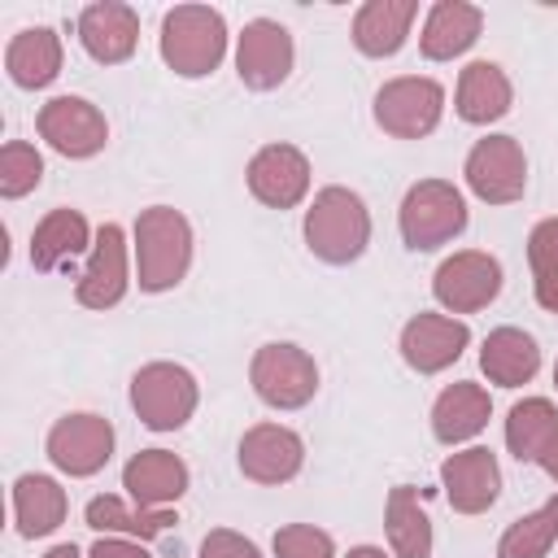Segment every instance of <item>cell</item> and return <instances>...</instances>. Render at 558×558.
Here are the masks:
<instances>
[{"label":"cell","instance_id":"d6986e66","mask_svg":"<svg viewBox=\"0 0 558 558\" xmlns=\"http://www.w3.org/2000/svg\"><path fill=\"white\" fill-rule=\"evenodd\" d=\"M78 39L87 48V57L105 61V65H118L135 52V39H140V17L131 4L122 0H100V4H87L78 13Z\"/></svg>","mask_w":558,"mask_h":558},{"label":"cell","instance_id":"6da1fadb","mask_svg":"<svg viewBox=\"0 0 558 558\" xmlns=\"http://www.w3.org/2000/svg\"><path fill=\"white\" fill-rule=\"evenodd\" d=\"M192 262V227L179 209L153 205L135 218V266L144 292H166L187 275Z\"/></svg>","mask_w":558,"mask_h":558},{"label":"cell","instance_id":"5b68a950","mask_svg":"<svg viewBox=\"0 0 558 558\" xmlns=\"http://www.w3.org/2000/svg\"><path fill=\"white\" fill-rule=\"evenodd\" d=\"M131 405L144 427L174 432L196 410V379H192V371H183L174 362H148L131 379Z\"/></svg>","mask_w":558,"mask_h":558},{"label":"cell","instance_id":"7c38bea8","mask_svg":"<svg viewBox=\"0 0 558 558\" xmlns=\"http://www.w3.org/2000/svg\"><path fill=\"white\" fill-rule=\"evenodd\" d=\"M292 70V35L288 26L270 22V17H257L244 26L240 35V48H235V74L244 87L253 92H270L288 78Z\"/></svg>","mask_w":558,"mask_h":558},{"label":"cell","instance_id":"ffe728a7","mask_svg":"<svg viewBox=\"0 0 558 558\" xmlns=\"http://www.w3.org/2000/svg\"><path fill=\"white\" fill-rule=\"evenodd\" d=\"M480 26H484V13L466 0H440L432 4L427 22H423V57L427 61H453L458 52H466L475 39H480Z\"/></svg>","mask_w":558,"mask_h":558},{"label":"cell","instance_id":"d4e9b609","mask_svg":"<svg viewBox=\"0 0 558 558\" xmlns=\"http://www.w3.org/2000/svg\"><path fill=\"white\" fill-rule=\"evenodd\" d=\"M92 244L87 218L78 209H52L31 235V266L35 270H65Z\"/></svg>","mask_w":558,"mask_h":558},{"label":"cell","instance_id":"4dcf8cb0","mask_svg":"<svg viewBox=\"0 0 558 558\" xmlns=\"http://www.w3.org/2000/svg\"><path fill=\"white\" fill-rule=\"evenodd\" d=\"M554 541H558V497L545 501L541 510L514 519L497 545V558H545Z\"/></svg>","mask_w":558,"mask_h":558},{"label":"cell","instance_id":"f35d334b","mask_svg":"<svg viewBox=\"0 0 558 558\" xmlns=\"http://www.w3.org/2000/svg\"><path fill=\"white\" fill-rule=\"evenodd\" d=\"M541 466H545V471H549V475H554V480H558V449H554V453H549V458H545V462H541Z\"/></svg>","mask_w":558,"mask_h":558},{"label":"cell","instance_id":"8992f818","mask_svg":"<svg viewBox=\"0 0 558 558\" xmlns=\"http://www.w3.org/2000/svg\"><path fill=\"white\" fill-rule=\"evenodd\" d=\"M248 379L257 388V397L275 410H296L314 397L318 388V366L305 349L296 344H262L253 353V366H248Z\"/></svg>","mask_w":558,"mask_h":558},{"label":"cell","instance_id":"e0dca14e","mask_svg":"<svg viewBox=\"0 0 558 558\" xmlns=\"http://www.w3.org/2000/svg\"><path fill=\"white\" fill-rule=\"evenodd\" d=\"M122 488L144 510H170V501H179L187 488V466L170 449H140L122 466Z\"/></svg>","mask_w":558,"mask_h":558},{"label":"cell","instance_id":"ba28073f","mask_svg":"<svg viewBox=\"0 0 558 558\" xmlns=\"http://www.w3.org/2000/svg\"><path fill=\"white\" fill-rule=\"evenodd\" d=\"M466 187L488 205H510L527 187V161L514 135H488L466 157Z\"/></svg>","mask_w":558,"mask_h":558},{"label":"cell","instance_id":"2e32d148","mask_svg":"<svg viewBox=\"0 0 558 558\" xmlns=\"http://www.w3.org/2000/svg\"><path fill=\"white\" fill-rule=\"evenodd\" d=\"M466 340H471L466 323L445 318V314H414V318L401 327V357H405L418 375H436V371H445L449 362L462 357Z\"/></svg>","mask_w":558,"mask_h":558},{"label":"cell","instance_id":"9c48e42d","mask_svg":"<svg viewBox=\"0 0 558 558\" xmlns=\"http://www.w3.org/2000/svg\"><path fill=\"white\" fill-rule=\"evenodd\" d=\"M39 135L61 153V157H92L105 148L109 140V126H105V113L83 100V96H57L39 109L35 118Z\"/></svg>","mask_w":558,"mask_h":558},{"label":"cell","instance_id":"44dd1931","mask_svg":"<svg viewBox=\"0 0 558 558\" xmlns=\"http://www.w3.org/2000/svg\"><path fill=\"white\" fill-rule=\"evenodd\" d=\"M418 4L414 0H366L353 17V44L366 57H392L414 22Z\"/></svg>","mask_w":558,"mask_h":558},{"label":"cell","instance_id":"f1b7e54d","mask_svg":"<svg viewBox=\"0 0 558 558\" xmlns=\"http://www.w3.org/2000/svg\"><path fill=\"white\" fill-rule=\"evenodd\" d=\"M384 523H388V545L397 558H432V519L418 501V488L397 484L388 493Z\"/></svg>","mask_w":558,"mask_h":558},{"label":"cell","instance_id":"52a82bcc","mask_svg":"<svg viewBox=\"0 0 558 558\" xmlns=\"http://www.w3.org/2000/svg\"><path fill=\"white\" fill-rule=\"evenodd\" d=\"M445 87L436 78H392L375 92V122L397 140H418L440 122Z\"/></svg>","mask_w":558,"mask_h":558},{"label":"cell","instance_id":"4316f807","mask_svg":"<svg viewBox=\"0 0 558 558\" xmlns=\"http://www.w3.org/2000/svg\"><path fill=\"white\" fill-rule=\"evenodd\" d=\"M510 109V78L493 61H471L458 78V118L462 122H497Z\"/></svg>","mask_w":558,"mask_h":558},{"label":"cell","instance_id":"7a4b0ae2","mask_svg":"<svg viewBox=\"0 0 558 558\" xmlns=\"http://www.w3.org/2000/svg\"><path fill=\"white\" fill-rule=\"evenodd\" d=\"M366 240H371V218H366L362 196L349 187H323L305 214L310 253L331 262V266H344V262L362 257Z\"/></svg>","mask_w":558,"mask_h":558},{"label":"cell","instance_id":"f546056e","mask_svg":"<svg viewBox=\"0 0 558 558\" xmlns=\"http://www.w3.org/2000/svg\"><path fill=\"white\" fill-rule=\"evenodd\" d=\"M87 527L122 532L131 541H153L166 527H174V510H144V506H126L122 497H92L87 501Z\"/></svg>","mask_w":558,"mask_h":558},{"label":"cell","instance_id":"277c9868","mask_svg":"<svg viewBox=\"0 0 558 558\" xmlns=\"http://www.w3.org/2000/svg\"><path fill=\"white\" fill-rule=\"evenodd\" d=\"M462 227H466V201H462V192L453 183L423 179V183H414L405 192V201H401V240L414 253L449 244Z\"/></svg>","mask_w":558,"mask_h":558},{"label":"cell","instance_id":"ac0fdd59","mask_svg":"<svg viewBox=\"0 0 558 558\" xmlns=\"http://www.w3.org/2000/svg\"><path fill=\"white\" fill-rule=\"evenodd\" d=\"M440 484H445V497L458 514H480L497 501V488H501V471H497V458L493 449H462L453 458H445L440 466Z\"/></svg>","mask_w":558,"mask_h":558},{"label":"cell","instance_id":"4fadbf2b","mask_svg":"<svg viewBox=\"0 0 558 558\" xmlns=\"http://www.w3.org/2000/svg\"><path fill=\"white\" fill-rule=\"evenodd\" d=\"M248 187L270 209H292L310 192V161L292 144H266L248 161Z\"/></svg>","mask_w":558,"mask_h":558},{"label":"cell","instance_id":"3957f363","mask_svg":"<svg viewBox=\"0 0 558 558\" xmlns=\"http://www.w3.org/2000/svg\"><path fill=\"white\" fill-rule=\"evenodd\" d=\"M227 52V26L222 13L209 4H174L161 17V57L174 74L201 78L209 74Z\"/></svg>","mask_w":558,"mask_h":558},{"label":"cell","instance_id":"8d00e7d4","mask_svg":"<svg viewBox=\"0 0 558 558\" xmlns=\"http://www.w3.org/2000/svg\"><path fill=\"white\" fill-rule=\"evenodd\" d=\"M44 558H83V554H78L74 545H52V549H48Z\"/></svg>","mask_w":558,"mask_h":558},{"label":"cell","instance_id":"74e56055","mask_svg":"<svg viewBox=\"0 0 558 558\" xmlns=\"http://www.w3.org/2000/svg\"><path fill=\"white\" fill-rule=\"evenodd\" d=\"M349 558H384V549H375V545H357V549H349Z\"/></svg>","mask_w":558,"mask_h":558},{"label":"cell","instance_id":"83f0119b","mask_svg":"<svg viewBox=\"0 0 558 558\" xmlns=\"http://www.w3.org/2000/svg\"><path fill=\"white\" fill-rule=\"evenodd\" d=\"M13 519L22 536H48L65 519V488L52 475H22L13 484Z\"/></svg>","mask_w":558,"mask_h":558},{"label":"cell","instance_id":"e575fe53","mask_svg":"<svg viewBox=\"0 0 558 558\" xmlns=\"http://www.w3.org/2000/svg\"><path fill=\"white\" fill-rule=\"evenodd\" d=\"M201 558H262L253 541H244L240 532L231 527H214L205 541H201Z\"/></svg>","mask_w":558,"mask_h":558},{"label":"cell","instance_id":"d6a6232c","mask_svg":"<svg viewBox=\"0 0 558 558\" xmlns=\"http://www.w3.org/2000/svg\"><path fill=\"white\" fill-rule=\"evenodd\" d=\"M39 179H44V157H39L31 144L9 140V144L0 148V192H4L9 201H17V196H26L31 187H39Z\"/></svg>","mask_w":558,"mask_h":558},{"label":"cell","instance_id":"30bf717a","mask_svg":"<svg viewBox=\"0 0 558 558\" xmlns=\"http://www.w3.org/2000/svg\"><path fill=\"white\" fill-rule=\"evenodd\" d=\"M432 292H436V301H440L445 310H453V314L484 310V305L501 292V266H497V257L475 253V248L453 253L449 262H440V270H436V279H432Z\"/></svg>","mask_w":558,"mask_h":558},{"label":"cell","instance_id":"836d02e7","mask_svg":"<svg viewBox=\"0 0 558 558\" xmlns=\"http://www.w3.org/2000/svg\"><path fill=\"white\" fill-rule=\"evenodd\" d=\"M275 554L279 558H331V536L310 523H283L275 532Z\"/></svg>","mask_w":558,"mask_h":558},{"label":"cell","instance_id":"ab89813d","mask_svg":"<svg viewBox=\"0 0 558 558\" xmlns=\"http://www.w3.org/2000/svg\"><path fill=\"white\" fill-rule=\"evenodd\" d=\"M554 384H558V366H554Z\"/></svg>","mask_w":558,"mask_h":558},{"label":"cell","instance_id":"9a60e30c","mask_svg":"<svg viewBox=\"0 0 558 558\" xmlns=\"http://www.w3.org/2000/svg\"><path fill=\"white\" fill-rule=\"evenodd\" d=\"M122 292H126V240L118 222H105L92 240V257L78 275L74 296L87 310H109L122 301Z\"/></svg>","mask_w":558,"mask_h":558},{"label":"cell","instance_id":"5bb4252c","mask_svg":"<svg viewBox=\"0 0 558 558\" xmlns=\"http://www.w3.org/2000/svg\"><path fill=\"white\" fill-rule=\"evenodd\" d=\"M305 462V445L296 432L279 423H257L240 440V471L253 484H288Z\"/></svg>","mask_w":558,"mask_h":558},{"label":"cell","instance_id":"603a6c76","mask_svg":"<svg viewBox=\"0 0 558 558\" xmlns=\"http://www.w3.org/2000/svg\"><path fill=\"white\" fill-rule=\"evenodd\" d=\"M4 70L17 87H48L61 74V39L52 26L17 31L4 48Z\"/></svg>","mask_w":558,"mask_h":558},{"label":"cell","instance_id":"8fae6325","mask_svg":"<svg viewBox=\"0 0 558 558\" xmlns=\"http://www.w3.org/2000/svg\"><path fill=\"white\" fill-rule=\"evenodd\" d=\"M113 453V427L100 414H65L48 432V458L65 475H96Z\"/></svg>","mask_w":558,"mask_h":558},{"label":"cell","instance_id":"cb8c5ba5","mask_svg":"<svg viewBox=\"0 0 558 558\" xmlns=\"http://www.w3.org/2000/svg\"><path fill=\"white\" fill-rule=\"evenodd\" d=\"M480 366H484V375H488L497 388H519V384H527V379L536 375L541 349H536V340H532L527 331H519V327H497V331H488V340H484V349H480Z\"/></svg>","mask_w":558,"mask_h":558},{"label":"cell","instance_id":"1f68e13d","mask_svg":"<svg viewBox=\"0 0 558 558\" xmlns=\"http://www.w3.org/2000/svg\"><path fill=\"white\" fill-rule=\"evenodd\" d=\"M527 262L536 279V301L558 314V218H545L527 235Z\"/></svg>","mask_w":558,"mask_h":558},{"label":"cell","instance_id":"7402d4cb","mask_svg":"<svg viewBox=\"0 0 558 558\" xmlns=\"http://www.w3.org/2000/svg\"><path fill=\"white\" fill-rule=\"evenodd\" d=\"M488 414H493L488 392L480 384H471V379H458V384H449L436 397V405H432V432H436V440L458 445V440H471L475 432H484Z\"/></svg>","mask_w":558,"mask_h":558},{"label":"cell","instance_id":"484cf974","mask_svg":"<svg viewBox=\"0 0 558 558\" xmlns=\"http://www.w3.org/2000/svg\"><path fill=\"white\" fill-rule=\"evenodd\" d=\"M506 445L519 462H545L558 449V410L545 397H527L506 418Z\"/></svg>","mask_w":558,"mask_h":558},{"label":"cell","instance_id":"d590c367","mask_svg":"<svg viewBox=\"0 0 558 558\" xmlns=\"http://www.w3.org/2000/svg\"><path fill=\"white\" fill-rule=\"evenodd\" d=\"M87 558H153L144 549V541H126V536H109V541H96L87 549Z\"/></svg>","mask_w":558,"mask_h":558}]
</instances>
